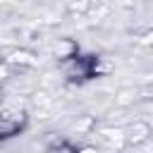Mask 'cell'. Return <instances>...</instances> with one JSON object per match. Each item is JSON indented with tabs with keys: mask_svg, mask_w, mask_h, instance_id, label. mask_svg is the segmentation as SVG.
Returning <instances> with one entry per match:
<instances>
[{
	"mask_svg": "<svg viewBox=\"0 0 153 153\" xmlns=\"http://www.w3.org/2000/svg\"><path fill=\"white\" fill-rule=\"evenodd\" d=\"M26 115L19 110H0V141L17 136L24 129Z\"/></svg>",
	"mask_w": 153,
	"mask_h": 153,
	"instance_id": "1",
	"label": "cell"
}]
</instances>
